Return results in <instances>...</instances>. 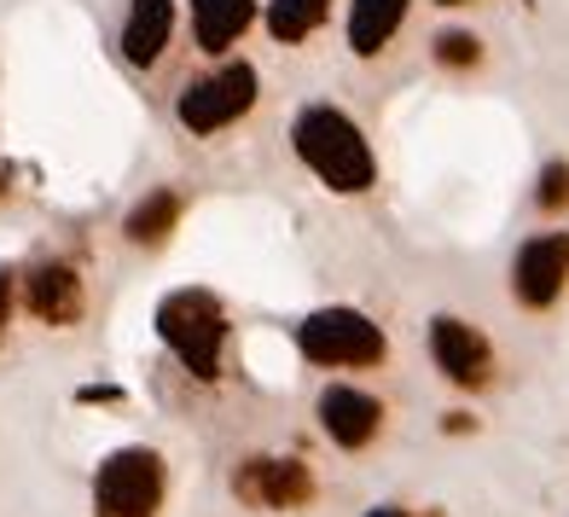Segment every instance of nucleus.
<instances>
[{
  "mask_svg": "<svg viewBox=\"0 0 569 517\" xmlns=\"http://www.w3.org/2000/svg\"><path fill=\"white\" fill-rule=\"evenodd\" d=\"M291 146H297L302 169L315 175L326 192L360 198V192L378 187V151L360 135V122L338 106H302L297 122H291Z\"/></svg>",
  "mask_w": 569,
  "mask_h": 517,
  "instance_id": "f257e3e1",
  "label": "nucleus"
},
{
  "mask_svg": "<svg viewBox=\"0 0 569 517\" xmlns=\"http://www.w3.org/2000/svg\"><path fill=\"white\" fill-rule=\"evenodd\" d=\"M227 308L216 291L203 286H180L158 302V338L169 344V355L187 367L198 384L221 378V349H227Z\"/></svg>",
  "mask_w": 569,
  "mask_h": 517,
  "instance_id": "f03ea898",
  "label": "nucleus"
},
{
  "mask_svg": "<svg viewBox=\"0 0 569 517\" xmlns=\"http://www.w3.org/2000/svg\"><path fill=\"white\" fill-rule=\"evenodd\" d=\"M256 93H262V76H256V64L221 59L216 70L192 76V82L174 93V122L187 128L192 140L227 135L232 122H244V117L256 111Z\"/></svg>",
  "mask_w": 569,
  "mask_h": 517,
  "instance_id": "7ed1b4c3",
  "label": "nucleus"
},
{
  "mask_svg": "<svg viewBox=\"0 0 569 517\" xmlns=\"http://www.w3.org/2000/svg\"><path fill=\"white\" fill-rule=\"evenodd\" d=\"M169 495V471L158 448H117L93 471V517H158Z\"/></svg>",
  "mask_w": 569,
  "mask_h": 517,
  "instance_id": "20e7f679",
  "label": "nucleus"
},
{
  "mask_svg": "<svg viewBox=\"0 0 569 517\" xmlns=\"http://www.w3.org/2000/svg\"><path fill=\"white\" fill-rule=\"evenodd\" d=\"M297 349L308 367H378L390 344H383V331L372 315H360V308H315L302 326H297Z\"/></svg>",
  "mask_w": 569,
  "mask_h": 517,
  "instance_id": "39448f33",
  "label": "nucleus"
},
{
  "mask_svg": "<svg viewBox=\"0 0 569 517\" xmlns=\"http://www.w3.org/2000/svg\"><path fill=\"white\" fill-rule=\"evenodd\" d=\"M232 495L244 506H262V511H302L315 500V471L302 459H273V454H256L232 471Z\"/></svg>",
  "mask_w": 569,
  "mask_h": 517,
  "instance_id": "423d86ee",
  "label": "nucleus"
},
{
  "mask_svg": "<svg viewBox=\"0 0 569 517\" xmlns=\"http://www.w3.org/2000/svg\"><path fill=\"white\" fill-rule=\"evenodd\" d=\"M563 286H569V232H535L511 262V297L535 315H547L563 297Z\"/></svg>",
  "mask_w": 569,
  "mask_h": 517,
  "instance_id": "0eeeda50",
  "label": "nucleus"
},
{
  "mask_svg": "<svg viewBox=\"0 0 569 517\" xmlns=\"http://www.w3.org/2000/svg\"><path fill=\"white\" fill-rule=\"evenodd\" d=\"M430 355H436V372L448 384H459V390H482V384L495 378V349H488L482 331L459 315L430 320Z\"/></svg>",
  "mask_w": 569,
  "mask_h": 517,
  "instance_id": "6e6552de",
  "label": "nucleus"
},
{
  "mask_svg": "<svg viewBox=\"0 0 569 517\" xmlns=\"http://www.w3.org/2000/svg\"><path fill=\"white\" fill-rule=\"evenodd\" d=\"M315 412H320V430L338 448H349V454H360L383 430V401L367 396V390H355V384H326Z\"/></svg>",
  "mask_w": 569,
  "mask_h": 517,
  "instance_id": "1a4fd4ad",
  "label": "nucleus"
},
{
  "mask_svg": "<svg viewBox=\"0 0 569 517\" xmlns=\"http://www.w3.org/2000/svg\"><path fill=\"white\" fill-rule=\"evenodd\" d=\"M23 308L41 326H76L82 320V274L70 262H36L23 274Z\"/></svg>",
  "mask_w": 569,
  "mask_h": 517,
  "instance_id": "9d476101",
  "label": "nucleus"
},
{
  "mask_svg": "<svg viewBox=\"0 0 569 517\" xmlns=\"http://www.w3.org/2000/svg\"><path fill=\"white\" fill-rule=\"evenodd\" d=\"M174 41V0H128L122 18V59L134 70H151Z\"/></svg>",
  "mask_w": 569,
  "mask_h": 517,
  "instance_id": "9b49d317",
  "label": "nucleus"
},
{
  "mask_svg": "<svg viewBox=\"0 0 569 517\" xmlns=\"http://www.w3.org/2000/svg\"><path fill=\"white\" fill-rule=\"evenodd\" d=\"M256 23V0H192V41L210 59H227Z\"/></svg>",
  "mask_w": 569,
  "mask_h": 517,
  "instance_id": "f8f14e48",
  "label": "nucleus"
},
{
  "mask_svg": "<svg viewBox=\"0 0 569 517\" xmlns=\"http://www.w3.org/2000/svg\"><path fill=\"white\" fill-rule=\"evenodd\" d=\"M412 0H349V53L355 59H378L407 23Z\"/></svg>",
  "mask_w": 569,
  "mask_h": 517,
  "instance_id": "ddd939ff",
  "label": "nucleus"
},
{
  "mask_svg": "<svg viewBox=\"0 0 569 517\" xmlns=\"http://www.w3.org/2000/svg\"><path fill=\"white\" fill-rule=\"evenodd\" d=\"M180 210H187V198H180L174 187H151L134 210H128L122 232H128V245H140V250H158L169 245V232L180 227Z\"/></svg>",
  "mask_w": 569,
  "mask_h": 517,
  "instance_id": "4468645a",
  "label": "nucleus"
},
{
  "mask_svg": "<svg viewBox=\"0 0 569 517\" xmlns=\"http://www.w3.org/2000/svg\"><path fill=\"white\" fill-rule=\"evenodd\" d=\"M326 18H331V0H268V12H262L268 36L279 47H302Z\"/></svg>",
  "mask_w": 569,
  "mask_h": 517,
  "instance_id": "2eb2a0df",
  "label": "nucleus"
},
{
  "mask_svg": "<svg viewBox=\"0 0 569 517\" xmlns=\"http://www.w3.org/2000/svg\"><path fill=\"white\" fill-rule=\"evenodd\" d=\"M430 53H436V64H448V70H471V64H482V36L442 30V36L430 41Z\"/></svg>",
  "mask_w": 569,
  "mask_h": 517,
  "instance_id": "dca6fc26",
  "label": "nucleus"
},
{
  "mask_svg": "<svg viewBox=\"0 0 569 517\" xmlns=\"http://www.w3.org/2000/svg\"><path fill=\"white\" fill-rule=\"evenodd\" d=\"M535 203H540L547 216L569 210V163H563V158H552L547 169H540V180H535Z\"/></svg>",
  "mask_w": 569,
  "mask_h": 517,
  "instance_id": "f3484780",
  "label": "nucleus"
},
{
  "mask_svg": "<svg viewBox=\"0 0 569 517\" xmlns=\"http://www.w3.org/2000/svg\"><path fill=\"white\" fill-rule=\"evenodd\" d=\"M12 302H18V274L0 268V344H7V326H12Z\"/></svg>",
  "mask_w": 569,
  "mask_h": 517,
  "instance_id": "a211bd4d",
  "label": "nucleus"
},
{
  "mask_svg": "<svg viewBox=\"0 0 569 517\" xmlns=\"http://www.w3.org/2000/svg\"><path fill=\"white\" fill-rule=\"evenodd\" d=\"M76 401H122L117 384H88V390H76Z\"/></svg>",
  "mask_w": 569,
  "mask_h": 517,
  "instance_id": "6ab92c4d",
  "label": "nucleus"
},
{
  "mask_svg": "<svg viewBox=\"0 0 569 517\" xmlns=\"http://www.w3.org/2000/svg\"><path fill=\"white\" fill-rule=\"evenodd\" d=\"M442 430L448 436H465V430H477V419H471V412H442Z\"/></svg>",
  "mask_w": 569,
  "mask_h": 517,
  "instance_id": "aec40b11",
  "label": "nucleus"
},
{
  "mask_svg": "<svg viewBox=\"0 0 569 517\" xmlns=\"http://www.w3.org/2000/svg\"><path fill=\"white\" fill-rule=\"evenodd\" d=\"M367 517H412V511H401V506H372Z\"/></svg>",
  "mask_w": 569,
  "mask_h": 517,
  "instance_id": "412c9836",
  "label": "nucleus"
},
{
  "mask_svg": "<svg viewBox=\"0 0 569 517\" xmlns=\"http://www.w3.org/2000/svg\"><path fill=\"white\" fill-rule=\"evenodd\" d=\"M436 7H471V0H436Z\"/></svg>",
  "mask_w": 569,
  "mask_h": 517,
  "instance_id": "4be33fe9",
  "label": "nucleus"
},
{
  "mask_svg": "<svg viewBox=\"0 0 569 517\" xmlns=\"http://www.w3.org/2000/svg\"><path fill=\"white\" fill-rule=\"evenodd\" d=\"M7 192H12V187H7V169H0V198H7Z\"/></svg>",
  "mask_w": 569,
  "mask_h": 517,
  "instance_id": "5701e85b",
  "label": "nucleus"
}]
</instances>
